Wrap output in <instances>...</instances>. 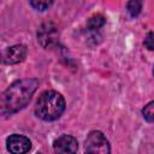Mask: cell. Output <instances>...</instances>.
Segmentation results:
<instances>
[{"label": "cell", "mask_w": 154, "mask_h": 154, "mask_svg": "<svg viewBox=\"0 0 154 154\" xmlns=\"http://www.w3.org/2000/svg\"><path fill=\"white\" fill-rule=\"evenodd\" d=\"M38 87L35 78H24L13 82L1 95L2 116H12L23 109L31 100V96Z\"/></svg>", "instance_id": "1"}, {"label": "cell", "mask_w": 154, "mask_h": 154, "mask_svg": "<svg viewBox=\"0 0 154 154\" xmlns=\"http://www.w3.org/2000/svg\"><path fill=\"white\" fill-rule=\"evenodd\" d=\"M59 41V30L52 22L43 23L37 30V42L46 49L53 48Z\"/></svg>", "instance_id": "3"}, {"label": "cell", "mask_w": 154, "mask_h": 154, "mask_svg": "<svg viewBox=\"0 0 154 154\" xmlns=\"http://www.w3.org/2000/svg\"><path fill=\"white\" fill-rule=\"evenodd\" d=\"M6 144H7V149L13 154H23L29 152V149L31 148L30 140L23 135H17V134H13L10 137H7Z\"/></svg>", "instance_id": "5"}, {"label": "cell", "mask_w": 154, "mask_h": 154, "mask_svg": "<svg viewBox=\"0 0 154 154\" xmlns=\"http://www.w3.org/2000/svg\"><path fill=\"white\" fill-rule=\"evenodd\" d=\"M85 152L95 154H108L111 152L109 142L101 131H91L85 140Z\"/></svg>", "instance_id": "4"}, {"label": "cell", "mask_w": 154, "mask_h": 154, "mask_svg": "<svg viewBox=\"0 0 154 154\" xmlns=\"http://www.w3.org/2000/svg\"><path fill=\"white\" fill-rule=\"evenodd\" d=\"M29 1H30V5L37 11H46L54 2V0H29Z\"/></svg>", "instance_id": "10"}, {"label": "cell", "mask_w": 154, "mask_h": 154, "mask_svg": "<svg viewBox=\"0 0 154 154\" xmlns=\"http://www.w3.org/2000/svg\"><path fill=\"white\" fill-rule=\"evenodd\" d=\"M142 116L147 122L154 123V101H152L144 106V108L142 109Z\"/></svg>", "instance_id": "11"}, {"label": "cell", "mask_w": 154, "mask_h": 154, "mask_svg": "<svg viewBox=\"0 0 154 154\" xmlns=\"http://www.w3.org/2000/svg\"><path fill=\"white\" fill-rule=\"evenodd\" d=\"M26 57V47L24 45H14L2 52V61L7 65H13L23 61Z\"/></svg>", "instance_id": "6"}, {"label": "cell", "mask_w": 154, "mask_h": 154, "mask_svg": "<svg viewBox=\"0 0 154 154\" xmlns=\"http://www.w3.org/2000/svg\"><path fill=\"white\" fill-rule=\"evenodd\" d=\"M53 148L57 153H76L78 149V142L71 135H61L54 141Z\"/></svg>", "instance_id": "7"}, {"label": "cell", "mask_w": 154, "mask_h": 154, "mask_svg": "<svg viewBox=\"0 0 154 154\" xmlns=\"http://www.w3.org/2000/svg\"><path fill=\"white\" fill-rule=\"evenodd\" d=\"M144 46L149 51H154V31L149 32L144 38Z\"/></svg>", "instance_id": "12"}, {"label": "cell", "mask_w": 154, "mask_h": 154, "mask_svg": "<svg viewBox=\"0 0 154 154\" xmlns=\"http://www.w3.org/2000/svg\"><path fill=\"white\" fill-rule=\"evenodd\" d=\"M106 23V19L102 14H94L87 22V29L89 31H99Z\"/></svg>", "instance_id": "8"}, {"label": "cell", "mask_w": 154, "mask_h": 154, "mask_svg": "<svg viewBox=\"0 0 154 154\" xmlns=\"http://www.w3.org/2000/svg\"><path fill=\"white\" fill-rule=\"evenodd\" d=\"M153 75H154V69H153Z\"/></svg>", "instance_id": "13"}, {"label": "cell", "mask_w": 154, "mask_h": 154, "mask_svg": "<svg viewBox=\"0 0 154 154\" xmlns=\"http://www.w3.org/2000/svg\"><path fill=\"white\" fill-rule=\"evenodd\" d=\"M65 99L55 90H47L41 94L35 106V114L45 122H53L64 113Z\"/></svg>", "instance_id": "2"}, {"label": "cell", "mask_w": 154, "mask_h": 154, "mask_svg": "<svg viewBox=\"0 0 154 154\" xmlns=\"http://www.w3.org/2000/svg\"><path fill=\"white\" fill-rule=\"evenodd\" d=\"M143 0H129L126 5V10L131 17H137L142 10Z\"/></svg>", "instance_id": "9"}]
</instances>
